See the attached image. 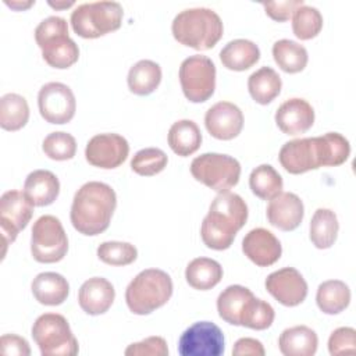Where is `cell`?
Masks as SVG:
<instances>
[{"label": "cell", "instance_id": "6da1fadb", "mask_svg": "<svg viewBox=\"0 0 356 356\" xmlns=\"http://www.w3.org/2000/svg\"><path fill=\"white\" fill-rule=\"evenodd\" d=\"M349 154V140L338 132H327L321 136L299 138L284 143L278 160L289 174H303L320 167L341 165Z\"/></svg>", "mask_w": 356, "mask_h": 356}, {"label": "cell", "instance_id": "7a4b0ae2", "mask_svg": "<svg viewBox=\"0 0 356 356\" xmlns=\"http://www.w3.org/2000/svg\"><path fill=\"white\" fill-rule=\"evenodd\" d=\"M115 207L114 189L104 182L89 181L74 195L70 213L72 227L82 235H99L108 228Z\"/></svg>", "mask_w": 356, "mask_h": 356}, {"label": "cell", "instance_id": "3957f363", "mask_svg": "<svg viewBox=\"0 0 356 356\" xmlns=\"http://www.w3.org/2000/svg\"><path fill=\"white\" fill-rule=\"evenodd\" d=\"M246 220L248 206L239 195L229 191L218 193L200 227L203 243L214 250L228 249Z\"/></svg>", "mask_w": 356, "mask_h": 356}, {"label": "cell", "instance_id": "277c9868", "mask_svg": "<svg viewBox=\"0 0 356 356\" xmlns=\"http://www.w3.org/2000/svg\"><path fill=\"white\" fill-rule=\"evenodd\" d=\"M172 36L184 46L209 50L222 38L224 26L220 15L211 8L196 7L178 13L171 25Z\"/></svg>", "mask_w": 356, "mask_h": 356}, {"label": "cell", "instance_id": "5b68a950", "mask_svg": "<svg viewBox=\"0 0 356 356\" xmlns=\"http://www.w3.org/2000/svg\"><path fill=\"white\" fill-rule=\"evenodd\" d=\"M172 289V280L165 271L147 268L128 284L125 302L134 314H150L170 300Z\"/></svg>", "mask_w": 356, "mask_h": 356}, {"label": "cell", "instance_id": "8992f818", "mask_svg": "<svg viewBox=\"0 0 356 356\" xmlns=\"http://www.w3.org/2000/svg\"><path fill=\"white\" fill-rule=\"evenodd\" d=\"M35 40L43 60L53 68H70L79 58L78 44L70 38L67 21L61 17L44 18L35 29Z\"/></svg>", "mask_w": 356, "mask_h": 356}, {"label": "cell", "instance_id": "52a82bcc", "mask_svg": "<svg viewBox=\"0 0 356 356\" xmlns=\"http://www.w3.org/2000/svg\"><path fill=\"white\" fill-rule=\"evenodd\" d=\"M124 11L117 1H93L79 4L71 13L74 32L85 39L100 38L121 26Z\"/></svg>", "mask_w": 356, "mask_h": 356}, {"label": "cell", "instance_id": "ba28073f", "mask_svg": "<svg viewBox=\"0 0 356 356\" xmlns=\"http://www.w3.org/2000/svg\"><path fill=\"white\" fill-rule=\"evenodd\" d=\"M31 332L43 356H74L79 350L67 318L58 313L39 316Z\"/></svg>", "mask_w": 356, "mask_h": 356}, {"label": "cell", "instance_id": "9c48e42d", "mask_svg": "<svg viewBox=\"0 0 356 356\" xmlns=\"http://www.w3.org/2000/svg\"><path fill=\"white\" fill-rule=\"evenodd\" d=\"M192 177L207 188L221 193L235 186L241 177L236 159L221 153H203L191 163Z\"/></svg>", "mask_w": 356, "mask_h": 356}, {"label": "cell", "instance_id": "30bf717a", "mask_svg": "<svg viewBox=\"0 0 356 356\" xmlns=\"http://www.w3.org/2000/svg\"><path fill=\"white\" fill-rule=\"evenodd\" d=\"M68 250V238L61 221L50 214L39 217L32 227L31 253L39 263H57Z\"/></svg>", "mask_w": 356, "mask_h": 356}, {"label": "cell", "instance_id": "8fae6325", "mask_svg": "<svg viewBox=\"0 0 356 356\" xmlns=\"http://www.w3.org/2000/svg\"><path fill=\"white\" fill-rule=\"evenodd\" d=\"M179 82L185 97L192 103L209 100L216 89V65L202 54L185 58L179 67Z\"/></svg>", "mask_w": 356, "mask_h": 356}, {"label": "cell", "instance_id": "7c38bea8", "mask_svg": "<svg viewBox=\"0 0 356 356\" xmlns=\"http://www.w3.org/2000/svg\"><path fill=\"white\" fill-rule=\"evenodd\" d=\"M225 349L224 334L211 321H197L179 337L178 353L181 356H221Z\"/></svg>", "mask_w": 356, "mask_h": 356}, {"label": "cell", "instance_id": "4fadbf2b", "mask_svg": "<svg viewBox=\"0 0 356 356\" xmlns=\"http://www.w3.org/2000/svg\"><path fill=\"white\" fill-rule=\"evenodd\" d=\"M40 115L50 124L70 122L76 110L75 96L70 86L61 82H49L38 93Z\"/></svg>", "mask_w": 356, "mask_h": 356}, {"label": "cell", "instance_id": "5bb4252c", "mask_svg": "<svg viewBox=\"0 0 356 356\" xmlns=\"http://www.w3.org/2000/svg\"><path fill=\"white\" fill-rule=\"evenodd\" d=\"M33 204L21 191H7L0 197V227L4 239V248L13 243L21 229L31 221Z\"/></svg>", "mask_w": 356, "mask_h": 356}, {"label": "cell", "instance_id": "9a60e30c", "mask_svg": "<svg viewBox=\"0 0 356 356\" xmlns=\"http://www.w3.org/2000/svg\"><path fill=\"white\" fill-rule=\"evenodd\" d=\"M129 153L128 140L118 134H97L89 139L85 157L93 167L111 170L121 165Z\"/></svg>", "mask_w": 356, "mask_h": 356}, {"label": "cell", "instance_id": "2e32d148", "mask_svg": "<svg viewBox=\"0 0 356 356\" xmlns=\"http://www.w3.org/2000/svg\"><path fill=\"white\" fill-rule=\"evenodd\" d=\"M264 285L277 302L288 307L300 305L307 296V282L293 267H284L271 273Z\"/></svg>", "mask_w": 356, "mask_h": 356}, {"label": "cell", "instance_id": "e0dca14e", "mask_svg": "<svg viewBox=\"0 0 356 356\" xmlns=\"http://www.w3.org/2000/svg\"><path fill=\"white\" fill-rule=\"evenodd\" d=\"M204 125L213 138L231 140L236 138L243 128V114L236 104L218 102L206 111Z\"/></svg>", "mask_w": 356, "mask_h": 356}, {"label": "cell", "instance_id": "ac0fdd59", "mask_svg": "<svg viewBox=\"0 0 356 356\" xmlns=\"http://www.w3.org/2000/svg\"><path fill=\"white\" fill-rule=\"evenodd\" d=\"M242 252L256 266L268 267L280 260L282 246L271 231L266 228H253L242 241Z\"/></svg>", "mask_w": 356, "mask_h": 356}, {"label": "cell", "instance_id": "d6986e66", "mask_svg": "<svg viewBox=\"0 0 356 356\" xmlns=\"http://www.w3.org/2000/svg\"><path fill=\"white\" fill-rule=\"evenodd\" d=\"M275 124L286 135H300L314 124V110L312 104L300 97L285 100L275 111Z\"/></svg>", "mask_w": 356, "mask_h": 356}, {"label": "cell", "instance_id": "ffe728a7", "mask_svg": "<svg viewBox=\"0 0 356 356\" xmlns=\"http://www.w3.org/2000/svg\"><path fill=\"white\" fill-rule=\"evenodd\" d=\"M266 216L273 227L281 231H293L303 220V202L292 192H281L270 200Z\"/></svg>", "mask_w": 356, "mask_h": 356}, {"label": "cell", "instance_id": "44dd1931", "mask_svg": "<svg viewBox=\"0 0 356 356\" xmlns=\"http://www.w3.org/2000/svg\"><path fill=\"white\" fill-rule=\"evenodd\" d=\"M115 298L113 284L103 277H92L86 280L78 292V303L81 309L90 316L106 313Z\"/></svg>", "mask_w": 356, "mask_h": 356}, {"label": "cell", "instance_id": "7402d4cb", "mask_svg": "<svg viewBox=\"0 0 356 356\" xmlns=\"http://www.w3.org/2000/svg\"><path fill=\"white\" fill-rule=\"evenodd\" d=\"M22 192L33 206H49L60 193V181L49 170H35L25 178Z\"/></svg>", "mask_w": 356, "mask_h": 356}, {"label": "cell", "instance_id": "603a6c76", "mask_svg": "<svg viewBox=\"0 0 356 356\" xmlns=\"http://www.w3.org/2000/svg\"><path fill=\"white\" fill-rule=\"evenodd\" d=\"M31 289L39 303L46 306H58L67 299L70 293V284L61 274L46 271L33 278Z\"/></svg>", "mask_w": 356, "mask_h": 356}, {"label": "cell", "instance_id": "cb8c5ba5", "mask_svg": "<svg viewBox=\"0 0 356 356\" xmlns=\"http://www.w3.org/2000/svg\"><path fill=\"white\" fill-rule=\"evenodd\" d=\"M318 338L307 325H295L281 332L278 346L285 356H313L317 350Z\"/></svg>", "mask_w": 356, "mask_h": 356}, {"label": "cell", "instance_id": "d4e9b609", "mask_svg": "<svg viewBox=\"0 0 356 356\" xmlns=\"http://www.w3.org/2000/svg\"><path fill=\"white\" fill-rule=\"evenodd\" d=\"M253 292L242 285L227 286L217 298L218 316L228 324L241 325L243 310L249 300L253 298Z\"/></svg>", "mask_w": 356, "mask_h": 356}, {"label": "cell", "instance_id": "484cf974", "mask_svg": "<svg viewBox=\"0 0 356 356\" xmlns=\"http://www.w3.org/2000/svg\"><path fill=\"white\" fill-rule=\"evenodd\" d=\"M260 58V50L256 43L248 39H234L220 51L222 65L231 71H245L253 67Z\"/></svg>", "mask_w": 356, "mask_h": 356}, {"label": "cell", "instance_id": "4316f807", "mask_svg": "<svg viewBox=\"0 0 356 356\" xmlns=\"http://www.w3.org/2000/svg\"><path fill=\"white\" fill-rule=\"evenodd\" d=\"M167 139L171 150L175 154L186 157L193 154L200 147L202 132L197 124L192 120H179L170 127Z\"/></svg>", "mask_w": 356, "mask_h": 356}, {"label": "cell", "instance_id": "83f0119b", "mask_svg": "<svg viewBox=\"0 0 356 356\" xmlns=\"http://www.w3.org/2000/svg\"><path fill=\"white\" fill-rule=\"evenodd\" d=\"M128 88L138 96L153 93L161 82V68L152 60H139L128 72Z\"/></svg>", "mask_w": 356, "mask_h": 356}, {"label": "cell", "instance_id": "f1b7e54d", "mask_svg": "<svg viewBox=\"0 0 356 356\" xmlns=\"http://www.w3.org/2000/svg\"><path fill=\"white\" fill-rule=\"evenodd\" d=\"M186 282L199 291H207L214 288L222 278L221 264L209 257L193 259L185 270Z\"/></svg>", "mask_w": 356, "mask_h": 356}, {"label": "cell", "instance_id": "f546056e", "mask_svg": "<svg viewBox=\"0 0 356 356\" xmlns=\"http://www.w3.org/2000/svg\"><path fill=\"white\" fill-rule=\"evenodd\" d=\"M318 309L325 314H338L350 303V289L341 280H328L318 285L316 293Z\"/></svg>", "mask_w": 356, "mask_h": 356}, {"label": "cell", "instance_id": "4dcf8cb0", "mask_svg": "<svg viewBox=\"0 0 356 356\" xmlns=\"http://www.w3.org/2000/svg\"><path fill=\"white\" fill-rule=\"evenodd\" d=\"M282 81L271 67H261L248 79V89L252 99L259 104L271 103L281 92Z\"/></svg>", "mask_w": 356, "mask_h": 356}, {"label": "cell", "instance_id": "1f68e13d", "mask_svg": "<svg viewBox=\"0 0 356 356\" xmlns=\"http://www.w3.org/2000/svg\"><path fill=\"white\" fill-rule=\"evenodd\" d=\"M310 241L317 249L331 248L338 235L337 214L330 209H317L310 220Z\"/></svg>", "mask_w": 356, "mask_h": 356}, {"label": "cell", "instance_id": "d6a6232c", "mask_svg": "<svg viewBox=\"0 0 356 356\" xmlns=\"http://www.w3.org/2000/svg\"><path fill=\"white\" fill-rule=\"evenodd\" d=\"M273 57L278 67L288 74L303 71L309 60L307 50L289 39H281L273 44Z\"/></svg>", "mask_w": 356, "mask_h": 356}, {"label": "cell", "instance_id": "836d02e7", "mask_svg": "<svg viewBox=\"0 0 356 356\" xmlns=\"http://www.w3.org/2000/svg\"><path fill=\"white\" fill-rule=\"evenodd\" d=\"M29 120V106L18 93H6L0 99V127L6 131H18Z\"/></svg>", "mask_w": 356, "mask_h": 356}, {"label": "cell", "instance_id": "e575fe53", "mask_svg": "<svg viewBox=\"0 0 356 356\" xmlns=\"http://www.w3.org/2000/svg\"><path fill=\"white\" fill-rule=\"evenodd\" d=\"M249 186L257 197L271 200L282 192L284 181L278 171L270 164H260L249 175Z\"/></svg>", "mask_w": 356, "mask_h": 356}, {"label": "cell", "instance_id": "d590c367", "mask_svg": "<svg viewBox=\"0 0 356 356\" xmlns=\"http://www.w3.org/2000/svg\"><path fill=\"white\" fill-rule=\"evenodd\" d=\"M323 28L321 13L312 6H300L292 15V31L300 40L316 38Z\"/></svg>", "mask_w": 356, "mask_h": 356}, {"label": "cell", "instance_id": "8d00e7d4", "mask_svg": "<svg viewBox=\"0 0 356 356\" xmlns=\"http://www.w3.org/2000/svg\"><path fill=\"white\" fill-rule=\"evenodd\" d=\"M168 163L167 154L159 147H145L138 150L132 160L131 168L138 175L152 177L161 172Z\"/></svg>", "mask_w": 356, "mask_h": 356}, {"label": "cell", "instance_id": "74e56055", "mask_svg": "<svg viewBox=\"0 0 356 356\" xmlns=\"http://www.w3.org/2000/svg\"><path fill=\"white\" fill-rule=\"evenodd\" d=\"M274 317H275V312L273 306L268 302L253 296L243 310L241 325L261 331L268 328L273 324Z\"/></svg>", "mask_w": 356, "mask_h": 356}, {"label": "cell", "instance_id": "f35d334b", "mask_svg": "<svg viewBox=\"0 0 356 356\" xmlns=\"http://www.w3.org/2000/svg\"><path fill=\"white\" fill-rule=\"evenodd\" d=\"M97 257L110 266H128L136 260L138 250L129 242L108 241L99 245Z\"/></svg>", "mask_w": 356, "mask_h": 356}, {"label": "cell", "instance_id": "ab89813d", "mask_svg": "<svg viewBox=\"0 0 356 356\" xmlns=\"http://www.w3.org/2000/svg\"><path fill=\"white\" fill-rule=\"evenodd\" d=\"M42 149L51 160H71L76 153V140L68 132H51L43 139Z\"/></svg>", "mask_w": 356, "mask_h": 356}, {"label": "cell", "instance_id": "60d3db41", "mask_svg": "<svg viewBox=\"0 0 356 356\" xmlns=\"http://www.w3.org/2000/svg\"><path fill=\"white\" fill-rule=\"evenodd\" d=\"M328 350L332 356L353 355L356 352V331L352 327H339L328 338Z\"/></svg>", "mask_w": 356, "mask_h": 356}, {"label": "cell", "instance_id": "b9f144b4", "mask_svg": "<svg viewBox=\"0 0 356 356\" xmlns=\"http://www.w3.org/2000/svg\"><path fill=\"white\" fill-rule=\"evenodd\" d=\"M124 353L127 356H165L168 355V348L164 338L149 337L140 342L131 343Z\"/></svg>", "mask_w": 356, "mask_h": 356}, {"label": "cell", "instance_id": "7bdbcfd3", "mask_svg": "<svg viewBox=\"0 0 356 356\" xmlns=\"http://www.w3.org/2000/svg\"><path fill=\"white\" fill-rule=\"evenodd\" d=\"M303 0H285V1H270V3H263V7L266 10V14L278 22L288 21L296 8L303 6Z\"/></svg>", "mask_w": 356, "mask_h": 356}, {"label": "cell", "instance_id": "ee69618b", "mask_svg": "<svg viewBox=\"0 0 356 356\" xmlns=\"http://www.w3.org/2000/svg\"><path fill=\"white\" fill-rule=\"evenodd\" d=\"M0 349L3 355L29 356L31 348L25 338L15 334H4L0 338Z\"/></svg>", "mask_w": 356, "mask_h": 356}, {"label": "cell", "instance_id": "f6af8a7d", "mask_svg": "<svg viewBox=\"0 0 356 356\" xmlns=\"http://www.w3.org/2000/svg\"><path fill=\"white\" fill-rule=\"evenodd\" d=\"M264 348L263 343L259 339L254 338H241L235 342L234 348H232V355L234 356H263Z\"/></svg>", "mask_w": 356, "mask_h": 356}, {"label": "cell", "instance_id": "bcb514c9", "mask_svg": "<svg viewBox=\"0 0 356 356\" xmlns=\"http://www.w3.org/2000/svg\"><path fill=\"white\" fill-rule=\"evenodd\" d=\"M7 6H10L11 8H15V10H25V8H29L32 4H35V1H6Z\"/></svg>", "mask_w": 356, "mask_h": 356}, {"label": "cell", "instance_id": "7dc6e473", "mask_svg": "<svg viewBox=\"0 0 356 356\" xmlns=\"http://www.w3.org/2000/svg\"><path fill=\"white\" fill-rule=\"evenodd\" d=\"M49 6L50 7H53V8H68V7H71V6H74V1H56V3H53V1H49Z\"/></svg>", "mask_w": 356, "mask_h": 356}]
</instances>
